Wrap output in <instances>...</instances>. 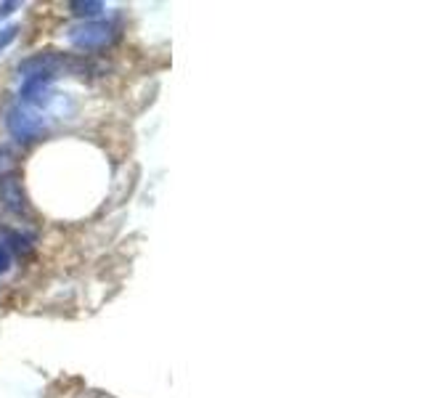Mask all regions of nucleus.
Returning <instances> with one entry per match:
<instances>
[{
  "instance_id": "1",
  "label": "nucleus",
  "mask_w": 424,
  "mask_h": 398,
  "mask_svg": "<svg viewBox=\"0 0 424 398\" xmlns=\"http://www.w3.org/2000/svg\"><path fill=\"white\" fill-rule=\"evenodd\" d=\"M114 38H117V27H114L112 22H85V25L69 29V40L83 50L104 48V46H109Z\"/></svg>"
},
{
  "instance_id": "2",
  "label": "nucleus",
  "mask_w": 424,
  "mask_h": 398,
  "mask_svg": "<svg viewBox=\"0 0 424 398\" xmlns=\"http://www.w3.org/2000/svg\"><path fill=\"white\" fill-rule=\"evenodd\" d=\"M6 125H8L11 136L19 138V141H35L43 133V117L38 112H32V109H27V107H22V104L8 109Z\"/></svg>"
},
{
  "instance_id": "3",
  "label": "nucleus",
  "mask_w": 424,
  "mask_h": 398,
  "mask_svg": "<svg viewBox=\"0 0 424 398\" xmlns=\"http://www.w3.org/2000/svg\"><path fill=\"white\" fill-rule=\"evenodd\" d=\"M0 197H3V202H6L13 212H22L27 207L24 194H22V186H19V181H16L13 175L0 178Z\"/></svg>"
},
{
  "instance_id": "4",
  "label": "nucleus",
  "mask_w": 424,
  "mask_h": 398,
  "mask_svg": "<svg viewBox=\"0 0 424 398\" xmlns=\"http://www.w3.org/2000/svg\"><path fill=\"white\" fill-rule=\"evenodd\" d=\"M69 8L75 16H99L104 11V3H96V0H87V3H69Z\"/></svg>"
},
{
  "instance_id": "5",
  "label": "nucleus",
  "mask_w": 424,
  "mask_h": 398,
  "mask_svg": "<svg viewBox=\"0 0 424 398\" xmlns=\"http://www.w3.org/2000/svg\"><path fill=\"white\" fill-rule=\"evenodd\" d=\"M16 32H19V27H16V25L6 27V29L0 32V50L6 48V46H8V43H11V40L16 38Z\"/></svg>"
},
{
  "instance_id": "6",
  "label": "nucleus",
  "mask_w": 424,
  "mask_h": 398,
  "mask_svg": "<svg viewBox=\"0 0 424 398\" xmlns=\"http://www.w3.org/2000/svg\"><path fill=\"white\" fill-rule=\"evenodd\" d=\"M8 266H11V255H8L6 245L0 242V274H6V271H8Z\"/></svg>"
}]
</instances>
